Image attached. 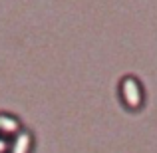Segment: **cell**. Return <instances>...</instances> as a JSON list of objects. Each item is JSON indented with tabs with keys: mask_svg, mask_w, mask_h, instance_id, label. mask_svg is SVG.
<instances>
[{
	"mask_svg": "<svg viewBox=\"0 0 157 153\" xmlns=\"http://www.w3.org/2000/svg\"><path fill=\"white\" fill-rule=\"evenodd\" d=\"M6 149H10V143L6 141V137H2V135H0V153H4Z\"/></svg>",
	"mask_w": 157,
	"mask_h": 153,
	"instance_id": "4",
	"label": "cell"
},
{
	"mask_svg": "<svg viewBox=\"0 0 157 153\" xmlns=\"http://www.w3.org/2000/svg\"><path fill=\"white\" fill-rule=\"evenodd\" d=\"M32 145V135L28 131H18L14 141L10 143V153H28Z\"/></svg>",
	"mask_w": 157,
	"mask_h": 153,
	"instance_id": "2",
	"label": "cell"
},
{
	"mask_svg": "<svg viewBox=\"0 0 157 153\" xmlns=\"http://www.w3.org/2000/svg\"><path fill=\"white\" fill-rule=\"evenodd\" d=\"M121 90V98L129 107H139L141 105V86L133 76H125L119 84Z\"/></svg>",
	"mask_w": 157,
	"mask_h": 153,
	"instance_id": "1",
	"label": "cell"
},
{
	"mask_svg": "<svg viewBox=\"0 0 157 153\" xmlns=\"http://www.w3.org/2000/svg\"><path fill=\"white\" fill-rule=\"evenodd\" d=\"M0 131L2 133H14V131H18L16 117H12L8 113H0Z\"/></svg>",
	"mask_w": 157,
	"mask_h": 153,
	"instance_id": "3",
	"label": "cell"
}]
</instances>
